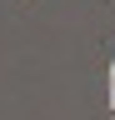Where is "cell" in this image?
I'll return each instance as SVG.
<instances>
[{
  "instance_id": "1",
  "label": "cell",
  "mask_w": 115,
  "mask_h": 120,
  "mask_svg": "<svg viewBox=\"0 0 115 120\" xmlns=\"http://www.w3.org/2000/svg\"><path fill=\"white\" fill-rule=\"evenodd\" d=\"M110 115H115V65H110Z\"/></svg>"
}]
</instances>
